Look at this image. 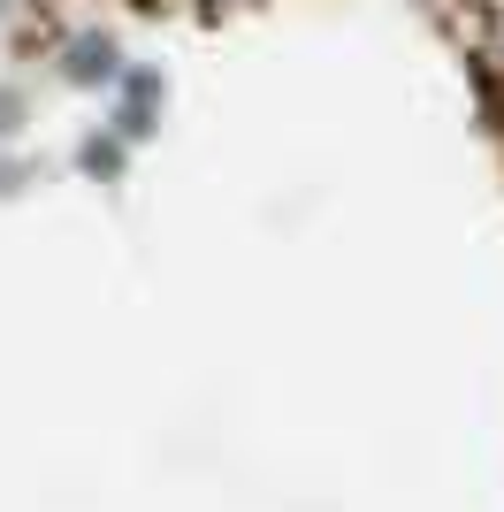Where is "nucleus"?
<instances>
[{
	"instance_id": "nucleus-1",
	"label": "nucleus",
	"mask_w": 504,
	"mask_h": 512,
	"mask_svg": "<svg viewBox=\"0 0 504 512\" xmlns=\"http://www.w3.org/2000/svg\"><path fill=\"white\" fill-rule=\"evenodd\" d=\"M69 77H115V46H107V39H100V46L84 39V46H77V62H69Z\"/></svg>"
}]
</instances>
